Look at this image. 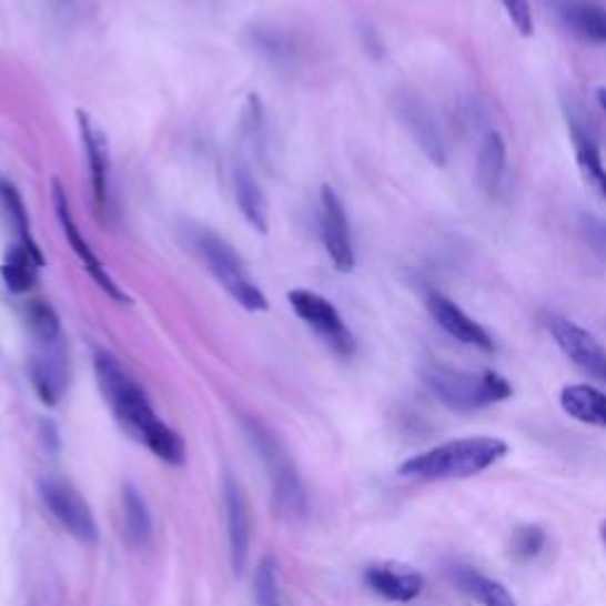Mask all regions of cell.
<instances>
[{
	"instance_id": "1",
	"label": "cell",
	"mask_w": 606,
	"mask_h": 606,
	"mask_svg": "<svg viewBox=\"0 0 606 606\" xmlns=\"http://www.w3.org/2000/svg\"><path fill=\"white\" fill-rule=\"evenodd\" d=\"M95 377L117 420L159 459L171 467H181L185 462V443L181 434H175L169 424L156 417L145 391L112 353H95Z\"/></svg>"
},
{
	"instance_id": "2",
	"label": "cell",
	"mask_w": 606,
	"mask_h": 606,
	"mask_svg": "<svg viewBox=\"0 0 606 606\" xmlns=\"http://www.w3.org/2000/svg\"><path fill=\"white\" fill-rule=\"evenodd\" d=\"M507 443L493 436H467L441 443L436 448L403 462L398 474L417 481L469 478L491 469L507 455Z\"/></svg>"
},
{
	"instance_id": "3",
	"label": "cell",
	"mask_w": 606,
	"mask_h": 606,
	"mask_svg": "<svg viewBox=\"0 0 606 606\" xmlns=\"http://www.w3.org/2000/svg\"><path fill=\"white\" fill-rule=\"evenodd\" d=\"M422 382L443 405L459 413H472V410L512 398V384L493 370L465 372L441 363H426L422 367Z\"/></svg>"
},
{
	"instance_id": "4",
	"label": "cell",
	"mask_w": 606,
	"mask_h": 606,
	"mask_svg": "<svg viewBox=\"0 0 606 606\" xmlns=\"http://www.w3.org/2000/svg\"><path fill=\"white\" fill-rule=\"evenodd\" d=\"M244 426L249 441H252L259 457L263 459L265 472H269L280 514L287 516V519H301V516L306 514V488H303V481L294 467L290 453L284 451V445L269 426H263L256 420H246Z\"/></svg>"
},
{
	"instance_id": "5",
	"label": "cell",
	"mask_w": 606,
	"mask_h": 606,
	"mask_svg": "<svg viewBox=\"0 0 606 606\" xmlns=\"http://www.w3.org/2000/svg\"><path fill=\"white\" fill-rule=\"evenodd\" d=\"M192 242L209 273L221 282V287L233 296L244 311L249 313L269 311V299H265L261 287H256V282L249 277V271L244 269L240 254L221 235L198 228L192 235Z\"/></svg>"
},
{
	"instance_id": "6",
	"label": "cell",
	"mask_w": 606,
	"mask_h": 606,
	"mask_svg": "<svg viewBox=\"0 0 606 606\" xmlns=\"http://www.w3.org/2000/svg\"><path fill=\"white\" fill-rule=\"evenodd\" d=\"M290 303L294 313L306 323L323 342L336 353L342 355V358H351V355L355 353V336L353 332L346 327L344 317L339 315L336 306H332V303L320 296L311 290H292L287 294Z\"/></svg>"
},
{
	"instance_id": "7",
	"label": "cell",
	"mask_w": 606,
	"mask_h": 606,
	"mask_svg": "<svg viewBox=\"0 0 606 606\" xmlns=\"http://www.w3.org/2000/svg\"><path fill=\"white\" fill-rule=\"evenodd\" d=\"M39 493L43 505L67 533H71L83 545L98 543L95 516L77 488H71L60 478H43L39 484Z\"/></svg>"
},
{
	"instance_id": "8",
	"label": "cell",
	"mask_w": 606,
	"mask_h": 606,
	"mask_svg": "<svg viewBox=\"0 0 606 606\" xmlns=\"http://www.w3.org/2000/svg\"><path fill=\"white\" fill-rule=\"evenodd\" d=\"M52 204H55V213H58V221L62 225V233H64L67 242L71 244V249H74V254L79 256V261L83 263L85 273L91 275V280L98 284V287L107 296L114 299L117 303H131V296L119 287V284L112 280L110 273H107L102 261L93 252V246L88 244L85 238L81 235V230L74 223V216H71V206H69L67 192H64V188H62V183L58 181V178H55V181H52Z\"/></svg>"
},
{
	"instance_id": "9",
	"label": "cell",
	"mask_w": 606,
	"mask_h": 606,
	"mask_svg": "<svg viewBox=\"0 0 606 606\" xmlns=\"http://www.w3.org/2000/svg\"><path fill=\"white\" fill-rule=\"evenodd\" d=\"M394 110L405 131L413 135L420 150L426 154V159H430L434 166H445V162H448V148H445L441 127L434 112L430 110V104L415 93L401 91L394 98Z\"/></svg>"
},
{
	"instance_id": "10",
	"label": "cell",
	"mask_w": 606,
	"mask_h": 606,
	"mask_svg": "<svg viewBox=\"0 0 606 606\" xmlns=\"http://www.w3.org/2000/svg\"><path fill=\"white\" fill-rule=\"evenodd\" d=\"M547 330L568 361L606 384V349L590 332L564 315H547Z\"/></svg>"
},
{
	"instance_id": "11",
	"label": "cell",
	"mask_w": 606,
	"mask_h": 606,
	"mask_svg": "<svg viewBox=\"0 0 606 606\" xmlns=\"http://www.w3.org/2000/svg\"><path fill=\"white\" fill-rule=\"evenodd\" d=\"M320 233H323L325 252L334 269L339 273H351L355 269V249L349 216L332 185H323V192H320Z\"/></svg>"
},
{
	"instance_id": "12",
	"label": "cell",
	"mask_w": 606,
	"mask_h": 606,
	"mask_svg": "<svg viewBox=\"0 0 606 606\" xmlns=\"http://www.w3.org/2000/svg\"><path fill=\"white\" fill-rule=\"evenodd\" d=\"M79 133L83 140V150L88 156V169H91V185L93 198L102 216H107L112 204V162H110V145H107V135L93 121V117L79 110Z\"/></svg>"
},
{
	"instance_id": "13",
	"label": "cell",
	"mask_w": 606,
	"mask_h": 606,
	"mask_svg": "<svg viewBox=\"0 0 606 606\" xmlns=\"http://www.w3.org/2000/svg\"><path fill=\"white\" fill-rule=\"evenodd\" d=\"M426 303V311H430L434 323L448 334L453 336L455 342L459 344H467V346H474L478 351L484 353H493L495 351V342L491 332L478 325L474 317H469L465 311H462L455 301H451L445 294L441 292H430L424 299Z\"/></svg>"
},
{
	"instance_id": "14",
	"label": "cell",
	"mask_w": 606,
	"mask_h": 606,
	"mask_svg": "<svg viewBox=\"0 0 606 606\" xmlns=\"http://www.w3.org/2000/svg\"><path fill=\"white\" fill-rule=\"evenodd\" d=\"M29 377L43 405L52 407L60 403L69 382V363L62 339L52 344H36L29 363Z\"/></svg>"
},
{
	"instance_id": "15",
	"label": "cell",
	"mask_w": 606,
	"mask_h": 606,
	"mask_svg": "<svg viewBox=\"0 0 606 606\" xmlns=\"http://www.w3.org/2000/svg\"><path fill=\"white\" fill-rule=\"evenodd\" d=\"M566 119H568V135H572L576 164L585 181L593 185V190L599 194V198L606 200V166H604L593 123L576 104L566 107Z\"/></svg>"
},
{
	"instance_id": "16",
	"label": "cell",
	"mask_w": 606,
	"mask_h": 606,
	"mask_svg": "<svg viewBox=\"0 0 606 606\" xmlns=\"http://www.w3.org/2000/svg\"><path fill=\"white\" fill-rule=\"evenodd\" d=\"M225 519L230 562H233L235 574H242L249 562V547H252V509H249L244 488L230 476L225 478Z\"/></svg>"
},
{
	"instance_id": "17",
	"label": "cell",
	"mask_w": 606,
	"mask_h": 606,
	"mask_svg": "<svg viewBox=\"0 0 606 606\" xmlns=\"http://www.w3.org/2000/svg\"><path fill=\"white\" fill-rule=\"evenodd\" d=\"M559 22L585 43L606 46V8L597 0H555Z\"/></svg>"
},
{
	"instance_id": "18",
	"label": "cell",
	"mask_w": 606,
	"mask_h": 606,
	"mask_svg": "<svg viewBox=\"0 0 606 606\" xmlns=\"http://www.w3.org/2000/svg\"><path fill=\"white\" fill-rule=\"evenodd\" d=\"M365 583L374 595H380L388 602H413L424 590V576L407 568L374 564L367 566Z\"/></svg>"
},
{
	"instance_id": "19",
	"label": "cell",
	"mask_w": 606,
	"mask_h": 606,
	"mask_svg": "<svg viewBox=\"0 0 606 606\" xmlns=\"http://www.w3.org/2000/svg\"><path fill=\"white\" fill-rule=\"evenodd\" d=\"M46 263L41 249H31L17 242L10 252L6 254L3 265H0V275H3V282L8 292L12 294H29L36 284V277H39V269Z\"/></svg>"
},
{
	"instance_id": "20",
	"label": "cell",
	"mask_w": 606,
	"mask_h": 606,
	"mask_svg": "<svg viewBox=\"0 0 606 606\" xmlns=\"http://www.w3.org/2000/svg\"><path fill=\"white\" fill-rule=\"evenodd\" d=\"M562 407L576 422L606 430V394L595 386L572 384L562 388Z\"/></svg>"
},
{
	"instance_id": "21",
	"label": "cell",
	"mask_w": 606,
	"mask_h": 606,
	"mask_svg": "<svg viewBox=\"0 0 606 606\" xmlns=\"http://www.w3.org/2000/svg\"><path fill=\"white\" fill-rule=\"evenodd\" d=\"M507 169V145L505 138L497 131H488L484 142L478 148L476 159V181L486 194L495 198L497 190L503 185V175Z\"/></svg>"
},
{
	"instance_id": "22",
	"label": "cell",
	"mask_w": 606,
	"mask_h": 606,
	"mask_svg": "<svg viewBox=\"0 0 606 606\" xmlns=\"http://www.w3.org/2000/svg\"><path fill=\"white\" fill-rule=\"evenodd\" d=\"M235 198L246 223L261 235L269 233V200L246 164H238L235 169Z\"/></svg>"
},
{
	"instance_id": "23",
	"label": "cell",
	"mask_w": 606,
	"mask_h": 606,
	"mask_svg": "<svg viewBox=\"0 0 606 606\" xmlns=\"http://www.w3.org/2000/svg\"><path fill=\"white\" fill-rule=\"evenodd\" d=\"M453 580L462 593L469 595L481 606H519L503 583L478 574L472 566H453Z\"/></svg>"
},
{
	"instance_id": "24",
	"label": "cell",
	"mask_w": 606,
	"mask_h": 606,
	"mask_svg": "<svg viewBox=\"0 0 606 606\" xmlns=\"http://www.w3.org/2000/svg\"><path fill=\"white\" fill-rule=\"evenodd\" d=\"M123 522H127V536L135 547L150 541L152 516L145 501H142V495L131 486L123 488Z\"/></svg>"
},
{
	"instance_id": "25",
	"label": "cell",
	"mask_w": 606,
	"mask_h": 606,
	"mask_svg": "<svg viewBox=\"0 0 606 606\" xmlns=\"http://www.w3.org/2000/svg\"><path fill=\"white\" fill-rule=\"evenodd\" d=\"M27 325L36 344H52L62 339V325L55 309L46 301H31L27 309Z\"/></svg>"
},
{
	"instance_id": "26",
	"label": "cell",
	"mask_w": 606,
	"mask_h": 606,
	"mask_svg": "<svg viewBox=\"0 0 606 606\" xmlns=\"http://www.w3.org/2000/svg\"><path fill=\"white\" fill-rule=\"evenodd\" d=\"M0 206H3L6 216L10 219V223L14 225V233L17 238H20V244L24 246H31V249H39L31 238V228H29V213H27V206H24V200L20 190H17L12 183L8 181H0Z\"/></svg>"
},
{
	"instance_id": "27",
	"label": "cell",
	"mask_w": 606,
	"mask_h": 606,
	"mask_svg": "<svg viewBox=\"0 0 606 606\" xmlns=\"http://www.w3.org/2000/svg\"><path fill=\"white\" fill-rule=\"evenodd\" d=\"M254 46L265 60L277 64V67L290 64L294 60V52H296L294 41L280 29H259L254 33Z\"/></svg>"
},
{
	"instance_id": "28",
	"label": "cell",
	"mask_w": 606,
	"mask_h": 606,
	"mask_svg": "<svg viewBox=\"0 0 606 606\" xmlns=\"http://www.w3.org/2000/svg\"><path fill=\"white\" fill-rule=\"evenodd\" d=\"M254 595L259 606H284L282 590H280V578H277V566L273 557H265L259 568H256V578H254Z\"/></svg>"
},
{
	"instance_id": "29",
	"label": "cell",
	"mask_w": 606,
	"mask_h": 606,
	"mask_svg": "<svg viewBox=\"0 0 606 606\" xmlns=\"http://www.w3.org/2000/svg\"><path fill=\"white\" fill-rule=\"evenodd\" d=\"M547 533L541 526H522L512 533V557L522 564H528L545 549Z\"/></svg>"
},
{
	"instance_id": "30",
	"label": "cell",
	"mask_w": 606,
	"mask_h": 606,
	"mask_svg": "<svg viewBox=\"0 0 606 606\" xmlns=\"http://www.w3.org/2000/svg\"><path fill=\"white\" fill-rule=\"evenodd\" d=\"M580 233L587 246H590L602 261H606V221L587 213V216L580 219Z\"/></svg>"
},
{
	"instance_id": "31",
	"label": "cell",
	"mask_w": 606,
	"mask_h": 606,
	"mask_svg": "<svg viewBox=\"0 0 606 606\" xmlns=\"http://www.w3.org/2000/svg\"><path fill=\"white\" fill-rule=\"evenodd\" d=\"M501 3L512 20V24L519 29V33L531 36L533 33V12H531L528 0H501Z\"/></svg>"
},
{
	"instance_id": "32",
	"label": "cell",
	"mask_w": 606,
	"mask_h": 606,
	"mask_svg": "<svg viewBox=\"0 0 606 606\" xmlns=\"http://www.w3.org/2000/svg\"><path fill=\"white\" fill-rule=\"evenodd\" d=\"M597 102H599L602 110L606 112V88H599V91H597Z\"/></svg>"
},
{
	"instance_id": "33",
	"label": "cell",
	"mask_w": 606,
	"mask_h": 606,
	"mask_svg": "<svg viewBox=\"0 0 606 606\" xmlns=\"http://www.w3.org/2000/svg\"><path fill=\"white\" fill-rule=\"evenodd\" d=\"M599 536H602V543L606 545V522H602V526H599Z\"/></svg>"
},
{
	"instance_id": "34",
	"label": "cell",
	"mask_w": 606,
	"mask_h": 606,
	"mask_svg": "<svg viewBox=\"0 0 606 606\" xmlns=\"http://www.w3.org/2000/svg\"><path fill=\"white\" fill-rule=\"evenodd\" d=\"M60 3H69V0H60Z\"/></svg>"
}]
</instances>
